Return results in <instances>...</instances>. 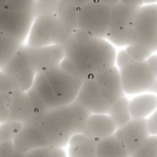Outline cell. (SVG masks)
<instances>
[{"instance_id": "1", "label": "cell", "mask_w": 157, "mask_h": 157, "mask_svg": "<svg viewBox=\"0 0 157 157\" xmlns=\"http://www.w3.org/2000/svg\"><path fill=\"white\" fill-rule=\"evenodd\" d=\"M63 46L64 57L61 67L82 79L93 77L115 65V49L104 38L76 29Z\"/></svg>"}, {"instance_id": "2", "label": "cell", "mask_w": 157, "mask_h": 157, "mask_svg": "<svg viewBox=\"0 0 157 157\" xmlns=\"http://www.w3.org/2000/svg\"><path fill=\"white\" fill-rule=\"evenodd\" d=\"M90 115V111L75 100L29 120L38 124L49 146L63 148L74 134L83 132Z\"/></svg>"}, {"instance_id": "3", "label": "cell", "mask_w": 157, "mask_h": 157, "mask_svg": "<svg viewBox=\"0 0 157 157\" xmlns=\"http://www.w3.org/2000/svg\"><path fill=\"white\" fill-rule=\"evenodd\" d=\"M75 30L68 28L56 14L35 17L30 27L26 45L40 47L51 44H63Z\"/></svg>"}, {"instance_id": "4", "label": "cell", "mask_w": 157, "mask_h": 157, "mask_svg": "<svg viewBox=\"0 0 157 157\" xmlns=\"http://www.w3.org/2000/svg\"><path fill=\"white\" fill-rule=\"evenodd\" d=\"M123 91L133 95L152 91L157 81V55H151L146 60H134L120 69Z\"/></svg>"}, {"instance_id": "5", "label": "cell", "mask_w": 157, "mask_h": 157, "mask_svg": "<svg viewBox=\"0 0 157 157\" xmlns=\"http://www.w3.org/2000/svg\"><path fill=\"white\" fill-rule=\"evenodd\" d=\"M150 54L157 51V3L142 6L133 19L130 41ZM128 43V44H129Z\"/></svg>"}, {"instance_id": "6", "label": "cell", "mask_w": 157, "mask_h": 157, "mask_svg": "<svg viewBox=\"0 0 157 157\" xmlns=\"http://www.w3.org/2000/svg\"><path fill=\"white\" fill-rule=\"evenodd\" d=\"M111 6L100 1H92L79 8L77 28L95 37L106 39Z\"/></svg>"}, {"instance_id": "7", "label": "cell", "mask_w": 157, "mask_h": 157, "mask_svg": "<svg viewBox=\"0 0 157 157\" xmlns=\"http://www.w3.org/2000/svg\"><path fill=\"white\" fill-rule=\"evenodd\" d=\"M41 73L61 107L75 100L84 79L69 73L61 65Z\"/></svg>"}, {"instance_id": "8", "label": "cell", "mask_w": 157, "mask_h": 157, "mask_svg": "<svg viewBox=\"0 0 157 157\" xmlns=\"http://www.w3.org/2000/svg\"><path fill=\"white\" fill-rule=\"evenodd\" d=\"M139 8L126 6L121 2L112 6L106 40L117 46H127L130 41L132 22Z\"/></svg>"}, {"instance_id": "9", "label": "cell", "mask_w": 157, "mask_h": 157, "mask_svg": "<svg viewBox=\"0 0 157 157\" xmlns=\"http://www.w3.org/2000/svg\"><path fill=\"white\" fill-rule=\"evenodd\" d=\"M35 18L31 10H11L0 8V31L24 44Z\"/></svg>"}, {"instance_id": "10", "label": "cell", "mask_w": 157, "mask_h": 157, "mask_svg": "<svg viewBox=\"0 0 157 157\" xmlns=\"http://www.w3.org/2000/svg\"><path fill=\"white\" fill-rule=\"evenodd\" d=\"M1 69L9 75L22 90L30 88L37 75L24 44L17 49L11 59Z\"/></svg>"}, {"instance_id": "11", "label": "cell", "mask_w": 157, "mask_h": 157, "mask_svg": "<svg viewBox=\"0 0 157 157\" xmlns=\"http://www.w3.org/2000/svg\"><path fill=\"white\" fill-rule=\"evenodd\" d=\"M115 134L124 144L128 155L132 157L151 135L146 119H132L125 125L117 129Z\"/></svg>"}, {"instance_id": "12", "label": "cell", "mask_w": 157, "mask_h": 157, "mask_svg": "<svg viewBox=\"0 0 157 157\" xmlns=\"http://www.w3.org/2000/svg\"><path fill=\"white\" fill-rule=\"evenodd\" d=\"M24 45L37 74L59 66L63 60L64 49L62 44H51L40 47H29L25 43Z\"/></svg>"}, {"instance_id": "13", "label": "cell", "mask_w": 157, "mask_h": 157, "mask_svg": "<svg viewBox=\"0 0 157 157\" xmlns=\"http://www.w3.org/2000/svg\"><path fill=\"white\" fill-rule=\"evenodd\" d=\"M75 101L91 113H108L110 107L109 102L93 77L84 79Z\"/></svg>"}, {"instance_id": "14", "label": "cell", "mask_w": 157, "mask_h": 157, "mask_svg": "<svg viewBox=\"0 0 157 157\" xmlns=\"http://www.w3.org/2000/svg\"><path fill=\"white\" fill-rule=\"evenodd\" d=\"M17 151L22 155L37 148L49 146L40 127L33 121L23 123V127L13 141Z\"/></svg>"}, {"instance_id": "15", "label": "cell", "mask_w": 157, "mask_h": 157, "mask_svg": "<svg viewBox=\"0 0 157 157\" xmlns=\"http://www.w3.org/2000/svg\"><path fill=\"white\" fill-rule=\"evenodd\" d=\"M109 104L124 95L120 69L112 66L93 76Z\"/></svg>"}, {"instance_id": "16", "label": "cell", "mask_w": 157, "mask_h": 157, "mask_svg": "<svg viewBox=\"0 0 157 157\" xmlns=\"http://www.w3.org/2000/svg\"><path fill=\"white\" fill-rule=\"evenodd\" d=\"M117 128L107 113H91L86 121L82 133L95 139L100 140L113 134Z\"/></svg>"}, {"instance_id": "17", "label": "cell", "mask_w": 157, "mask_h": 157, "mask_svg": "<svg viewBox=\"0 0 157 157\" xmlns=\"http://www.w3.org/2000/svg\"><path fill=\"white\" fill-rule=\"evenodd\" d=\"M32 116V109L27 90L17 89L14 91L11 97L9 120L25 123Z\"/></svg>"}, {"instance_id": "18", "label": "cell", "mask_w": 157, "mask_h": 157, "mask_svg": "<svg viewBox=\"0 0 157 157\" xmlns=\"http://www.w3.org/2000/svg\"><path fill=\"white\" fill-rule=\"evenodd\" d=\"M98 140L84 133L74 134L68 143L71 157H97Z\"/></svg>"}, {"instance_id": "19", "label": "cell", "mask_w": 157, "mask_h": 157, "mask_svg": "<svg viewBox=\"0 0 157 157\" xmlns=\"http://www.w3.org/2000/svg\"><path fill=\"white\" fill-rule=\"evenodd\" d=\"M128 152L122 142L115 132L109 136L98 140L97 146V157H127Z\"/></svg>"}, {"instance_id": "20", "label": "cell", "mask_w": 157, "mask_h": 157, "mask_svg": "<svg viewBox=\"0 0 157 157\" xmlns=\"http://www.w3.org/2000/svg\"><path fill=\"white\" fill-rule=\"evenodd\" d=\"M157 109V97L151 94L141 95L130 101L132 119H145Z\"/></svg>"}, {"instance_id": "21", "label": "cell", "mask_w": 157, "mask_h": 157, "mask_svg": "<svg viewBox=\"0 0 157 157\" xmlns=\"http://www.w3.org/2000/svg\"><path fill=\"white\" fill-rule=\"evenodd\" d=\"M30 89L37 95V97L40 99V101L48 109H52L61 107L42 73H38L36 75L34 82L30 86Z\"/></svg>"}, {"instance_id": "22", "label": "cell", "mask_w": 157, "mask_h": 157, "mask_svg": "<svg viewBox=\"0 0 157 157\" xmlns=\"http://www.w3.org/2000/svg\"><path fill=\"white\" fill-rule=\"evenodd\" d=\"M108 114L113 121L117 129L122 127L132 119L130 109V101L124 96L121 97L110 104Z\"/></svg>"}, {"instance_id": "23", "label": "cell", "mask_w": 157, "mask_h": 157, "mask_svg": "<svg viewBox=\"0 0 157 157\" xmlns=\"http://www.w3.org/2000/svg\"><path fill=\"white\" fill-rule=\"evenodd\" d=\"M78 12L79 7H77L70 0H60L55 14L68 28L75 30L77 28Z\"/></svg>"}, {"instance_id": "24", "label": "cell", "mask_w": 157, "mask_h": 157, "mask_svg": "<svg viewBox=\"0 0 157 157\" xmlns=\"http://www.w3.org/2000/svg\"><path fill=\"white\" fill-rule=\"evenodd\" d=\"M21 45L22 43L17 40L0 31V69L11 59Z\"/></svg>"}, {"instance_id": "25", "label": "cell", "mask_w": 157, "mask_h": 157, "mask_svg": "<svg viewBox=\"0 0 157 157\" xmlns=\"http://www.w3.org/2000/svg\"><path fill=\"white\" fill-rule=\"evenodd\" d=\"M23 123L16 121L7 120L0 123V144L13 142L21 131Z\"/></svg>"}, {"instance_id": "26", "label": "cell", "mask_w": 157, "mask_h": 157, "mask_svg": "<svg viewBox=\"0 0 157 157\" xmlns=\"http://www.w3.org/2000/svg\"><path fill=\"white\" fill-rule=\"evenodd\" d=\"M133 157H157V135L151 134L140 146Z\"/></svg>"}, {"instance_id": "27", "label": "cell", "mask_w": 157, "mask_h": 157, "mask_svg": "<svg viewBox=\"0 0 157 157\" xmlns=\"http://www.w3.org/2000/svg\"><path fill=\"white\" fill-rule=\"evenodd\" d=\"M60 0H35L33 6L34 16L55 14Z\"/></svg>"}, {"instance_id": "28", "label": "cell", "mask_w": 157, "mask_h": 157, "mask_svg": "<svg viewBox=\"0 0 157 157\" xmlns=\"http://www.w3.org/2000/svg\"><path fill=\"white\" fill-rule=\"evenodd\" d=\"M25 156H40V157H65L66 153L62 147L56 146H44L37 149H33L28 152Z\"/></svg>"}, {"instance_id": "29", "label": "cell", "mask_w": 157, "mask_h": 157, "mask_svg": "<svg viewBox=\"0 0 157 157\" xmlns=\"http://www.w3.org/2000/svg\"><path fill=\"white\" fill-rule=\"evenodd\" d=\"M35 0H0V8L11 10H31Z\"/></svg>"}, {"instance_id": "30", "label": "cell", "mask_w": 157, "mask_h": 157, "mask_svg": "<svg viewBox=\"0 0 157 157\" xmlns=\"http://www.w3.org/2000/svg\"><path fill=\"white\" fill-rule=\"evenodd\" d=\"M17 89L20 88L16 81L5 71L0 69V93H13Z\"/></svg>"}, {"instance_id": "31", "label": "cell", "mask_w": 157, "mask_h": 157, "mask_svg": "<svg viewBox=\"0 0 157 157\" xmlns=\"http://www.w3.org/2000/svg\"><path fill=\"white\" fill-rule=\"evenodd\" d=\"M12 93H0V123L9 120Z\"/></svg>"}, {"instance_id": "32", "label": "cell", "mask_w": 157, "mask_h": 157, "mask_svg": "<svg viewBox=\"0 0 157 157\" xmlns=\"http://www.w3.org/2000/svg\"><path fill=\"white\" fill-rule=\"evenodd\" d=\"M22 156L16 149L13 142L0 144V157Z\"/></svg>"}, {"instance_id": "33", "label": "cell", "mask_w": 157, "mask_h": 157, "mask_svg": "<svg viewBox=\"0 0 157 157\" xmlns=\"http://www.w3.org/2000/svg\"><path fill=\"white\" fill-rule=\"evenodd\" d=\"M133 61H134V59L130 54V52H128L127 49L121 51L118 53V55L116 56V62H117V64H118L119 69H121V68L125 67L126 65L130 64Z\"/></svg>"}, {"instance_id": "34", "label": "cell", "mask_w": 157, "mask_h": 157, "mask_svg": "<svg viewBox=\"0 0 157 157\" xmlns=\"http://www.w3.org/2000/svg\"><path fill=\"white\" fill-rule=\"evenodd\" d=\"M147 121L150 133L153 135H157V109L151 114Z\"/></svg>"}, {"instance_id": "35", "label": "cell", "mask_w": 157, "mask_h": 157, "mask_svg": "<svg viewBox=\"0 0 157 157\" xmlns=\"http://www.w3.org/2000/svg\"><path fill=\"white\" fill-rule=\"evenodd\" d=\"M120 2L126 6L133 7H141L144 4L143 0H120Z\"/></svg>"}, {"instance_id": "36", "label": "cell", "mask_w": 157, "mask_h": 157, "mask_svg": "<svg viewBox=\"0 0 157 157\" xmlns=\"http://www.w3.org/2000/svg\"><path fill=\"white\" fill-rule=\"evenodd\" d=\"M73 4H75L77 7H81L82 6L89 3V2H92V1H98V0H70Z\"/></svg>"}, {"instance_id": "37", "label": "cell", "mask_w": 157, "mask_h": 157, "mask_svg": "<svg viewBox=\"0 0 157 157\" xmlns=\"http://www.w3.org/2000/svg\"><path fill=\"white\" fill-rule=\"evenodd\" d=\"M98 1H100V2H102V3H104V4L108 5V6H110L116 5L117 3L120 2V0H98Z\"/></svg>"}, {"instance_id": "38", "label": "cell", "mask_w": 157, "mask_h": 157, "mask_svg": "<svg viewBox=\"0 0 157 157\" xmlns=\"http://www.w3.org/2000/svg\"><path fill=\"white\" fill-rule=\"evenodd\" d=\"M144 4H155L157 3V0H143Z\"/></svg>"}, {"instance_id": "39", "label": "cell", "mask_w": 157, "mask_h": 157, "mask_svg": "<svg viewBox=\"0 0 157 157\" xmlns=\"http://www.w3.org/2000/svg\"><path fill=\"white\" fill-rule=\"evenodd\" d=\"M151 92H154V93H157V81L155 83V85L154 86V87L152 88V91Z\"/></svg>"}]
</instances>
